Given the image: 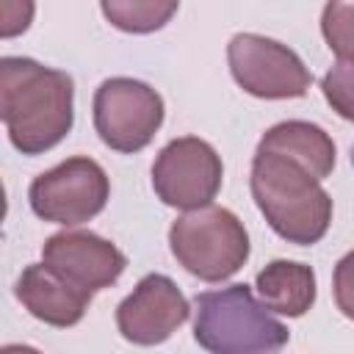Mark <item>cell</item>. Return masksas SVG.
<instances>
[{
	"label": "cell",
	"mask_w": 354,
	"mask_h": 354,
	"mask_svg": "<svg viewBox=\"0 0 354 354\" xmlns=\"http://www.w3.org/2000/svg\"><path fill=\"white\" fill-rule=\"evenodd\" d=\"M0 354H41V351L33 346H25V343H6L0 348Z\"/></svg>",
	"instance_id": "d6986e66"
},
{
	"label": "cell",
	"mask_w": 354,
	"mask_h": 354,
	"mask_svg": "<svg viewBox=\"0 0 354 354\" xmlns=\"http://www.w3.org/2000/svg\"><path fill=\"white\" fill-rule=\"evenodd\" d=\"M14 296L36 321L47 326L69 329L83 321L94 293L75 288L72 282L50 271L44 263H30L17 277Z\"/></svg>",
	"instance_id": "8fae6325"
},
{
	"label": "cell",
	"mask_w": 354,
	"mask_h": 354,
	"mask_svg": "<svg viewBox=\"0 0 354 354\" xmlns=\"http://www.w3.org/2000/svg\"><path fill=\"white\" fill-rule=\"evenodd\" d=\"M227 64L232 80L257 100H296L313 86V72L299 53L260 33H235L227 44Z\"/></svg>",
	"instance_id": "ba28073f"
},
{
	"label": "cell",
	"mask_w": 354,
	"mask_h": 354,
	"mask_svg": "<svg viewBox=\"0 0 354 354\" xmlns=\"http://www.w3.org/2000/svg\"><path fill=\"white\" fill-rule=\"evenodd\" d=\"M91 116L94 130L108 149L136 155L158 136L166 105L163 97L144 80L108 77L94 91Z\"/></svg>",
	"instance_id": "5b68a950"
},
{
	"label": "cell",
	"mask_w": 354,
	"mask_h": 354,
	"mask_svg": "<svg viewBox=\"0 0 354 354\" xmlns=\"http://www.w3.org/2000/svg\"><path fill=\"white\" fill-rule=\"evenodd\" d=\"M191 315V304L166 274H147L138 279L116 307V329L133 346L166 343Z\"/></svg>",
	"instance_id": "9c48e42d"
},
{
	"label": "cell",
	"mask_w": 354,
	"mask_h": 354,
	"mask_svg": "<svg viewBox=\"0 0 354 354\" xmlns=\"http://www.w3.org/2000/svg\"><path fill=\"white\" fill-rule=\"evenodd\" d=\"M224 163L221 155L196 136L171 138L152 163V191L155 196L177 210H202L213 205L221 191Z\"/></svg>",
	"instance_id": "52a82bcc"
},
{
	"label": "cell",
	"mask_w": 354,
	"mask_h": 354,
	"mask_svg": "<svg viewBox=\"0 0 354 354\" xmlns=\"http://www.w3.org/2000/svg\"><path fill=\"white\" fill-rule=\"evenodd\" d=\"M30 17H33V3H17V0L0 3V36L11 39V36L28 30Z\"/></svg>",
	"instance_id": "ac0fdd59"
},
{
	"label": "cell",
	"mask_w": 354,
	"mask_h": 354,
	"mask_svg": "<svg viewBox=\"0 0 354 354\" xmlns=\"http://www.w3.org/2000/svg\"><path fill=\"white\" fill-rule=\"evenodd\" d=\"M332 293H335V304L337 310L354 321V249L346 252L337 266H335V274H332Z\"/></svg>",
	"instance_id": "e0dca14e"
},
{
	"label": "cell",
	"mask_w": 354,
	"mask_h": 354,
	"mask_svg": "<svg viewBox=\"0 0 354 354\" xmlns=\"http://www.w3.org/2000/svg\"><path fill=\"white\" fill-rule=\"evenodd\" d=\"M249 191L268 227L288 243L313 246L332 224V196L301 163L254 149Z\"/></svg>",
	"instance_id": "7a4b0ae2"
},
{
	"label": "cell",
	"mask_w": 354,
	"mask_h": 354,
	"mask_svg": "<svg viewBox=\"0 0 354 354\" xmlns=\"http://www.w3.org/2000/svg\"><path fill=\"white\" fill-rule=\"evenodd\" d=\"M257 149L285 155V158L301 163L318 180H326L335 169V160H337V149H335L332 136L321 124L304 122V119H288V122L271 124L260 136Z\"/></svg>",
	"instance_id": "7c38bea8"
},
{
	"label": "cell",
	"mask_w": 354,
	"mask_h": 354,
	"mask_svg": "<svg viewBox=\"0 0 354 354\" xmlns=\"http://www.w3.org/2000/svg\"><path fill=\"white\" fill-rule=\"evenodd\" d=\"M41 263L80 290L111 288L127 268L124 252L91 230H61L41 246Z\"/></svg>",
	"instance_id": "30bf717a"
},
{
	"label": "cell",
	"mask_w": 354,
	"mask_h": 354,
	"mask_svg": "<svg viewBox=\"0 0 354 354\" xmlns=\"http://www.w3.org/2000/svg\"><path fill=\"white\" fill-rule=\"evenodd\" d=\"M321 36L337 58L354 61V3H326L321 11Z\"/></svg>",
	"instance_id": "9a60e30c"
},
{
	"label": "cell",
	"mask_w": 354,
	"mask_h": 354,
	"mask_svg": "<svg viewBox=\"0 0 354 354\" xmlns=\"http://www.w3.org/2000/svg\"><path fill=\"white\" fill-rule=\"evenodd\" d=\"M111 180L88 155H72L33 177L28 188L30 210L50 224L77 227L105 210Z\"/></svg>",
	"instance_id": "8992f818"
},
{
	"label": "cell",
	"mask_w": 354,
	"mask_h": 354,
	"mask_svg": "<svg viewBox=\"0 0 354 354\" xmlns=\"http://www.w3.org/2000/svg\"><path fill=\"white\" fill-rule=\"evenodd\" d=\"M257 296L266 310L301 318L315 304V271L299 260H271L254 277Z\"/></svg>",
	"instance_id": "4fadbf2b"
},
{
	"label": "cell",
	"mask_w": 354,
	"mask_h": 354,
	"mask_svg": "<svg viewBox=\"0 0 354 354\" xmlns=\"http://www.w3.org/2000/svg\"><path fill=\"white\" fill-rule=\"evenodd\" d=\"M321 94L340 119L354 124V61L337 58L321 77Z\"/></svg>",
	"instance_id": "2e32d148"
},
{
	"label": "cell",
	"mask_w": 354,
	"mask_h": 354,
	"mask_svg": "<svg viewBox=\"0 0 354 354\" xmlns=\"http://www.w3.org/2000/svg\"><path fill=\"white\" fill-rule=\"evenodd\" d=\"M180 3L169 0H102L100 11L105 14V19L124 30V33H152L160 30L174 14H177Z\"/></svg>",
	"instance_id": "5bb4252c"
},
{
	"label": "cell",
	"mask_w": 354,
	"mask_h": 354,
	"mask_svg": "<svg viewBox=\"0 0 354 354\" xmlns=\"http://www.w3.org/2000/svg\"><path fill=\"white\" fill-rule=\"evenodd\" d=\"M174 260L202 282H224L249 260V232L243 221L218 205L183 213L169 227Z\"/></svg>",
	"instance_id": "277c9868"
},
{
	"label": "cell",
	"mask_w": 354,
	"mask_h": 354,
	"mask_svg": "<svg viewBox=\"0 0 354 354\" xmlns=\"http://www.w3.org/2000/svg\"><path fill=\"white\" fill-rule=\"evenodd\" d=\"M0 119L22 155H44L75 124V80L25 55L0 58Z\"/></svg>",
	"instance_id": "6da1fadb"
},
{
	"label": "cell",
	"mask_w": 354,
	"mask_h": 354,
	"mask_svg": "<svg viewBox=\"0 0 354 354\" xmlns=\"http://www.w3.org/2000/svg\"><path fill=\"white\" fill-rule=\"evenodd\" d=\"M194 340L207 354H279L290 332L246 282L194 296Z\"/></svg>",
	"instance_id": "3957f363"
}]
</instances>
